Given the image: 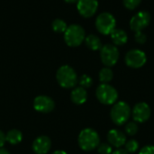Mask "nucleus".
I'll use <instances>...</instances> for the list:
<instances>
[{
  "instance_id": "423d86ee",
  "label": "nucleus",
  "mask_w": 154,
  "mask_h": 154,
  "mask_svg": "<svg viewBox=\"0 0 154 154\" xmlns=\"http://www.w3.org/2000/svg\"><path fill=\"white\" fill-rule=\"evenodd\" d=\"M116 18L110 13H102L97 17L96 27L97 31L104 35L110 34L116 29Z\"/></svg>"
},
{
  "instance_id": "6ab92c4d",
  "label": "nucleus",
  "mask_w": 154,
  "mask_h": 154,
  "mask_svg": "<svg viewBox=\"0 0 154 154\" xmlns=\"http://www.w3.org/2000/svg\"><path fill=\"white\" fill-rule=\"evenodd\" d=\"M99 77V80L101 83L103 84H108L114 78V73L112 71V69L108 67L106 68H103L98 74Z\"/></svg>"
},
{
  "instance_id": "2f4dec72",
  "label": "nucleus",
  "mask_w": 154,
  "mask_h": 154,
  "mask_svg": "<svg viewBox=\"0 0 154 154\" xmlns=\"http://www.w3.org/2000/svg\"><path fill=\"white\" fill-rule=\"evenodd\" d=\"M64 1L67 2V3H69V4H73V3L78 2V0H64Z\"/></svg>"
},
{
  "instance_id": "6e6552de",
  "label": "nucleus",
  "mask_w": 154,
  "mask_h": 154,
  "mask_svg": "<svg viewBox=\"0 0 154 154\" xmlns=\"http://www.w3.org/2000/svg\"><path fill=\"white\" fill-rule=\"evenodd\" d=\"M125 60L128 67L133 69H139L144 66L147 60V57L143 51L139 49H134L129 51L126 53Z\"/></svg>"
},
{
  "instance_id": "393cba45",
  "label": "nucleus",
  "mask_w": 154,
  "mask_h": 154,
  "mask_svg": "<svg viewBox=\"0 0 154 154\" xmlns=\"http://www.w3.org/2000/svg\"><path fill=\"white\" fill-rule=\"evenodd\" d=\"M123 2L127 9L134 10L141 4L142 0H123Z\"/></svg>"
},
{
  "instance_id": "412c9836",
  "label": "nucleus",
  "mask_w": 154,
  "mask_h": 154,
  "mask_svg": "<svg viewBox=\"0 0 154 154\" xmlns=\"http://www.w3.org/2000/svg\"><path fill=\"white\" fill-rule=\"evenodd\" d=\"M125 151L128 152V153H134L135 152H137V150L139 149V143L136 141V140H128L126 141L125 144Z\"/></svg>"
},
{
  "instance_id": "7ed1b4c3",
  "label": "nucleus",
  "mask_w": 154,
  "mask_h": 154,
  "mask_svg": "<svg viewBox=\"0 0 154 154\" xmlns=\"http://www.w3.org/2000/svg\"><path fill=\"white\" fill-rule=\"evenodd\" d=\"M131 115H132L131 107L125 101H118L115 103L110 111L111 120L116 125H123L126 124Z\"/></svg>"
},
{
  "instance_id": "ddd939ff",
  "label": "nucleus",
  "mask_w": 154,
  "mask_h": 154,
  "mask_svg": "<svg viewBox=\"0 0 154 154\" xmlns=\"http://www.w3.org/2000/svg\"><path fill=\"white\" fill-rule=\"evenodd\" d=\"M51 148V141L48 136L37 137L32 143V151L36 154H47Z\"/></svg>"
},
{
  "instance_id": "b1692460",
  "label": "nucleus",
  "mask_w": 154,
  "mask_h": 154,
  "mask_svg": "<svg viewBox=\"0 0 154 154\" xmlns=\"http://www.w3.org/2000/svg\"><path fill=\"white\" fill-rule=\"evenodd\" d=\"M97 152L99 154H112L113 149L109 143H99L97 146Z\"/></svg>"
},
{
  "instance_id": "f8f14e48",
  "label": "nucleus",
  "mask_w": 154,
  "mask_h": 154,
  "mask_svg": "<svg viewBox=\"0 0 154 154\" xmlns=\"http://www.w3.org/2000/svg\"><path fill=\"white\" fill-rule=\"evenodd\" d=\"M77 7L82 16L88 18L96 14L98 8V2L97 0H78Z\"/></svg>"
},
{
  "instance_id": "20e7f679",
  "label": "nucleus",
  "mask_w": 154,
  "mask_h": 154,
  "mask_svg": "<svg viewBox=\"0 0 154 154\" xmlns=\"http://www.w3.org/2000/svg\"><path fill=\"white\" fill-rule=\"evenodd\" d=\"M96 96L101 104L106 106L114 105L118 99V93L116 89L109 84L101 83L96 90Z\"/></svg>"
},
{
  "instance_id": "7c9ffc66",
  "label": "nucleus",
  "mask_w": 154,
  "mask_h": 154,
  "mask_svg": "<svg viewBox=\"0 0 154 154\" xmlns=\"http://www.w3.org/2000/svg\"><path fill=\"white\" fill-rule=\"evenodd\" d=\"M0 154H10L4 148H0Z\"/></svg>"
},
{
  "instance_id": "a878e982",
  "label": "nucleus",
  "mask_w": 154,
  "mask_h": 154,
  "mask_svg": "<svg viewBox=\"0 0 154 154\" xmlns=\"http://www.w3.org/2000/svg\"><path fill=\"white\" fill-rule=\"evenodd\" d=\"M135 41H136L138 43L143 44V43H145V42L147 41V37H146L145 33L143 32V31H141V32H135Z\"/></svg>"
},
{
  "instance_id": "5701e85b",
  "label": "nucleus",
  "mask_w": 154,
  "mask_h": 154,
  "mask_svg": "<svg viewBox=\"0 0 154 154\" xmlns=\"http://www.w3.org/2000/svg\"><path fill=\"white\" fill-rule=\"evenodd\" d=\"M79 83V85H80L81 88H83L86 89V88H90V87L92 86V84H93V79H92L91 77H89L88 75L84 74V75H82V76L80 77Z\"/></svg>"
},
{
  "instance_id": "cd10ccee",
  "label": "nucleus",
  "mask_w": 154,
  "mask_h": 154,
  "mask_svg": "<svg viewBox=\"0 0 154 154\" xmlns=\"http://www.w3.org/2000/svg\"><path fill=\"white\" fill-rule=\"evenodd\" d=\"M6 140H5V134L0 130V148H3L4 145L5 144Z\"/></svg>"
},
{
  "instance_id": "4468645a",
  "label": "nucleus",
  "mask_w": 154,
  "mask_h": 154,
  "mask_svg": "<svg viewBox=\"0 0 154 154\" xmlns=\"http://www.w3.org/2000/svg\"><path fill=\"white\" fill-rule=\"evenodd\" d=\"M107 140L112 147L120 149L126 143V135L118 129H112L107 134Z\"/></svg>"
},
{
  "instance_id": "aec40b11",
  "label": "nucleus",
  "mask_w": 154,
  "mask_h": 154,
  "mask_svg": "<svg viewBox=\"0 0 154 154\" xmlns=\"http://www.w3.org/2000/svg\"><path fill=\"white\" fill-rule=\"evenodd\" d=\"M52 29L54 32H65V31L67 30L68 26H67V23L61 20V19H56L52 22Z\"/></svg>"
},
{
  "instance_id": "f257e3e1",
  "label": "nucleus",
  "mask_w": 154,
  "mask_h": 154,
  "mask_svg": "<svg viewBox=\"0 0 154 154\" xmlns=\"http://www.w3.org/2000/svg\"><path fill=\"white\" fill-rule=\"evenodd\" d=\"M79 147L86 152H90L97 148L100 143V137L97 131L92 128L83 129L78 138Z\"/></svg>"
},
{
  "instance_id": "bb28decb",
  "label": "nucleus",
  "mask_w": 154,
  "mask_h": 154,
  "mask_svg": "<svg viewBox=\"0 0 154 154\" xmlns=\"http://www.w3.org/2000/svg\"><path fill=\"white\" fill-rule=\"evenodd\" d=\"M139 154H154V145H146L143 147Z\"/></svg>"
},
{
  "instance_id": "9b49d317",
  "label": "nucleus",
  "mask_w": 154,
  "mask_h": 154,
  "mask_svg": "<svg viewBox=\"0 0 154 154\" xmlns=\"http://www.w3.org/2000/svg\"><path fill=\"white\" fill-rule=\"evenodd\" d=\"M33 108L39 113H51L55 108V103L48 96H38L33 100Z\"/></svg>"
},
{
  "instance_id": "c756f323",
  "label": "nucleus",
  "mask_w": 154,
  "mask_h": 154,
  "mask_svg": "<svg viewBox=\"0 0 154 154\" xmlns=\"http://www.w3.org/2000/svg\"><path fill=\"white\" fill-rule=\"evenodd\" d=\"M52 154H68L66 152H64V151H61V150H59V151H56V152H54Z\"/></svg>"
},
{
  "instance_id": "4be33fe9",
  "label": "nucleus",
  "mask_w": 154,
  "mask_h": 154,
  "mask_svg": "<svg viewBox=\"0 0 154 154\" xmlns=\"http://www.w3.org/2000/svg\"><path fill=\"white\" fill-rule=\"evenodd\" d=\"M125 133L126 134L130 135V136H134L135 135L138 131H139V126H138V124L136 122H130L128 123L126 125H125Z\"/></svg>"
},
{
  "instance_id": "2eb2a0df",
  "label": "nucleus",
  "mask_w": 154,
  "mask_h": 154,
  "mask_svg": "<svg viewBox=\"0 0 154 154\" xmlns=\"http://www.w3.org/2000/svg\"><path fill=\"white\" fill-rule=\"evenodd\" d=\"M70 99L76 105H83L88 99L87 90L81 87L75 88L70 93Z\"/></svg>"
},
{
  "instance_id": "0eeeda50",
  "label": "nucleus",
  "mask_w": 154,
  "mask_h": 154,
  "mask_svg": "<svg viewBox=\"0 0 154 154\" xmlns=\"http://www.w3.org/2000/svg\"><path fill=\"white\" fill-rule=\"evenodd\" d=\"M100 58L104 65L106 67L115 66L119 59V51L116 45L106 44L100 49Z\"/></svg>"
},
{
  "instance_id": "f3484780",
  "label": "nucleus",
  "mask_w": 154,
  "mask_h": 154,
  "mask_svg": "<svg viewBox=\"0 0 154 154\" xmlns=\"http://www.w3.org/2000/svg\"><path fill=\"white\" fill-rule=\"evenodd\" d=\"M5 140L10 144L15 145V144H18L22 142L23 134L19 130L13 129V130H10L9 132H7V134H5Z\"/></svg>"
},
{
  "instance_id": "c85d7f7f",
  "label": "nucleus",
  "mask_w": 154,
  "mask_h": 154,
  "mask_svg": "<svg viewBox=\"0 0 154 154\" xmlns=\"http://www.w3.org/2000/svg\"><path fill=\"white\" fill-rule=\"evenodd\" d=\"M112 154H129L125 149H117L116 151L113 152Z\"/></svg>"
},
{
  "instance_id": "9d476101",
  "label": "nucleus",
  "mask_w": 154,
  "mask_h": 154,
  "mask_svg": "<svg viewBox=\"0 0 154 154\" xmlns=\"http://www.w3.org/2000/svg\"><path fill=\"white\" fill-rule=\"evenodd\" d=\"M151 21V15L146 11H141L134 15L130 21V27L133 31L141 32L146 28Z\"/></svg>"
},
{
  "instance_id": "dca6fc26",
  "label": "nucleus",
  "mask_w": 154,
  "mask_h": 154,
  "mask_svg": "<svg viewBox=\"0 0 154 154\" xmlns=\"http://www.w3.org/2000/svg\"><path fill=\"white\" fill-rule=\"evenodd\" d=\"M110 35H111V39H112L114 44L116 46H121L127 42V40H128L127 33L122 29L116 28L110 33Z\"/></svg>"
},
{
  "instance_id": "1a4fd4ad",
  "label": "nucleus",
  "mask_w": 154,
  "mask_h": 154,
  "mask_svg": "<svg viewBox=\"0 0 154 154\" xmlns=\"http://www.w3.org/2000/svg\"><path fill=\"white\" fill-rule=\"evenodd\" d=\"M151 114H152L151 107L145 102L137 103L132 110L133 118H134V122H136L137 124L138 123L143 124V123H145L146 121H148L151 116Z\"/></svg>"
},
{
  "instance_id": "39448f33",
  "label": "nucleus",
  "mask_w": 154,
  "mask_h": 154,
  "mask_svg": "<svg viewBox=\"0 0 154 154\" xmlns=\"http://www.w3.org/2000/svg\"><path fill=\"white\" fill-rule=\"evenodd\" d=\"M85 30L78 24L69 25L65 31L64 39L66 43L70 47L79 46L85 40Z\"/></svg>"
},
{
  "instance_id": "f03ea898",
  "label": "nucleus",
  "mask_w": 154,
  "mask_h": 154,
  "mask_svg": "<svg viewBox=\"0 0 154 154\" xmlns=\"http://www.w3.org/2000/svg\"><path fill=\"white\" fill-rule=\"evenodd\" d=\"M56 79L59 85L63 88H75L79 82L76 71L73 68L68 65H63L58 69L56 73Z\"/></svg>"
},
{
  "instance_id": "a211bd4d",
  "label": "nucleus",
  "mask_w": 154,
  "mask_h": 154,
  "mask_svg": "<svg viewBox=\"0 0 154 154\" xmlns=\"http://www.w3.org/2000/svg\"><path fill=\"white\" fill-rule=\"evenodd\" d=\"M86 45L92 51H98L102 48L101 40L95 34H89L85 38Z\"/></svg>"
}]
</instances>
